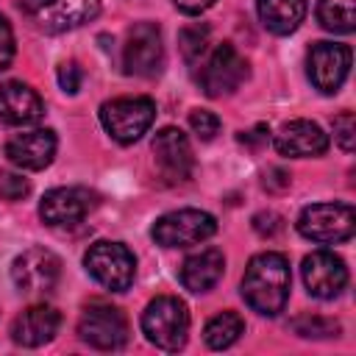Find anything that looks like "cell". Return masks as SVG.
<instances>
[{"mask_svg": "<svg viewBox=\"0 0 356 356\" xmlns=\"http://www.w3.org/2000/svg\"><path fill=\"white\" fill-rule=\"evenodd\" d=\"M289 286H292V275L284 253L264 250L248 261L242 275V298L253 312L264 317L281 314L289 300Z\"/></svg>", "mask_w": 356, "mask_h": 356, "instance_id": "cell-1", "label": "cell"}, {"mask_svg": "<svg viewBox=\"0 0 356 356\" xmlns=\"http://www.w3.org/2000/svg\"><path fill=\"white\" fill-rule=\"evenodd\" d=\"M142 331L147 342H153L161 350H178L184 348L189 337V312L186 303L175 295H159L153 298L142 312Z\"/></svg>", "mask_w": 356, "mask_h": 356, "instance_id": "cell-2", "label": "cell"}, {"mask_svg": "<svg viewBox=\"0 0 356 356\" xmlns=\"http://www.w3.org/2000/svg\"><path fill=\"white\" fill-rule=\"evenodd\" d=\"M156 120V103L150 97H114L100 106V122L108 136L120 145L136 142Z\"/></svg>", "mask_w": 356, "mask_h": 356, "instance_id": "cell-3", "label": "cell"}, {"mask_svg": "<svg viewBox=\"0 0 356 356\" xmlns=\"http://www.w3.org/2000/svg\"><path fill=\"white\" fill-rule=\"evenodd\" d=\"M298 231L323 245L348 242L356 231V211L348 203H312L298 214Z\"/></svg>", "mask_w": 356, "mask_h": 356, "instance_id": "cell-4", "label": "cell"}, {"mask_svg": "<svg viewBox=\"0 0 356 356\" xmlns=\"http://www.w3.org/2000/svg\"><path fill=\"white\" fill-rule=\"evenodd\" d=\"M83 267L100 286L111 292H125L136 275L134 253L122 242H108V239H100L86 250Z\"/></svg>", "mask_w": 356, "mask_h": 356, "instance_id": "cell-5", "label": "cell"}, {"mask_svg": "<svg viewBox=\"0 0 356 356\" xmlns=\"http://www.w3.org/2000/svg\"><path fill=\"white\" fill-rule=\"evenodd\" d=\"M214 231H217V220L209 211H200V209H178V211L161 214L153 222L150 236L161 248H189V245L206 242L209 236H214Z\"/></svg>", "mask_w": 356, "mask_h": 356, "instance_id": "cell-6", "label": "cell"}, {"mask_svg": "<svg viewBox=\"0 0 356 356\" xmlns=\"http://www.w3.org/2000/svg\"><path fill=\"white\" fill-rule=\"evenodd\" d=\"M25 14L47 33L75 31L100 14V0H22Z\"/></svg>", "mask_w": 356, "mask_h": 356, "instance_id": "cell-7", "label": "cell"}, {"mask_svg": "<svg viewBox=\"0 0 356 356\" xmlns=\"http://www.w3.org/2000/svg\"><path fill=\"white\" fill-rule=\"evenodd\" d=\"M245 78H248V61L239 56V50L231 42H222L203 61L197 83L209 97H225L234 95Z\"/></svg>", "mask_w": 356, "mask_h": 356, "instance_id": "cell-8", "label": "cell"}, {"mask_svg": "<svg viewBox=\"0 0 356 356\" xmlns=\"http://www.w3.org/2000/svg\"><path fill=\"white\" fill-rule=\"evenodd\" d=\"M122 67L128 75L153 78L164 67V42L156 22H139L128 31L122 44Z\"/></svg>", "mask_w": 356, "mask_h": 356, "instance_id": "cell-9", "label": "cell"}, {"mask_svg": "<svg viewBox=\"0 0 356 356\" xmlns=\"http://www.w3.org/2000/svg\"><path fill=\"white\" fill-rule=\"evenodd\" d=\"M78 337L97 350H117L128 342V320L117 306L92 303L81 312Z\"/></svg>", "mask_w": 356, "mask_h": 356, "instance_id": "cell-10", "label": "cell"}, {"mask_svg": "<svg viewBox=\"0 0 356 356\" xmlns=\"http://www.w3.org/2000/svg\"><path fill=\"white\" fill-rule=\"evenodd\" d=\"M58 275H61V261L47 248H28L11 261V281L25 295L50 292L58 284Z\"/></svg>", "mask_w": 356, "mask_h": 356, "instance_id": "cell-11", "label": "cell"}, {"mask_svg": "<svg viewBox=\"0 0 356 356\" xmlns=\"http://www.w3.org/2000/svg\"><path fill=\"white\" fill-rule=\"evenodd\" d=\"M350 58L353 53L348 44L317 42L309 50V81L314 83V89H320L323 95L339 92V86L350 72Z\"/></svg>", "mask_w": 356, "mask_h": 356, "instance_id": "cell-12", "label": "cell"}, {"mask_svg": "<svg viewBox=\"0 0 356 356\" xmlns=\"http://www.w3.org/2000/svg\"><path fill=\"white\" fill-rule=\"evenodd\" d=\"M97 206V195L86 186H56L44 192L39 203V217L47 225H75Z\"/></svg>", "mask_w": 356, "mask_h": 356, "instance_id": "cell-13", "label": "cell"}, {"mask_svg": "<svg viewBox=\"0 0 356 356\" xmlns=\"http://www.w3.org/2000/svg\"><path fill=\"white\" fill-rule=\"evenodd\" d=\"M303 284L312 298L331 300L348 284V267L334 250H314L303 259Z\"/></svg>", "mask_w": 356, "mask_h": 356, "instance_id": "cell-14", "label": "cell"}, {"mask_svg": "<svg viewBox=\"0 0 356 356\" xmlns=\"http://www.w3.org/2000/svg\"><path fill=\"white\" fill-rule=\"evenodd\" d=\"M153 156H156V167L159 172L178 184V181H186L189 172H192V164H195V156H192V145L186 139V134L181 128H161L156 136H153Z\"/></svg>", "mask_w": 356, "mask_h": 356, "instance_id": "cell-15", "label": "cell"}, {"mask_svg": "<svg viewBox=\"0 0 356 356\" xmlns=\"http://www.w3.org/2000/svg\"><path fill=\"white\" fill-rule=\"evenodd\" d=\"M56 147H58V139L50 128H33V131L14 134L6 142V156L19 170H44L53 161Z\"/></svg>", "mask_w": 356, "mask_h": 356, "instance_id": "cell-16", "label": "cell"}, {"mask_svg": "<svg viewBox=\"0 0 356 356\" xmlns=\"http://www.w3.org/2000/svg\"><path fill=\"white\" fill-rule=\"evenodd\" d=\"M273 145L281 156L312 159V156H323L328 150V134L312 120H292L278 128V134L273 136Z\"/></svg>", "mask_w": 356, "mask_h": 356, "instance_id": "cell-17", "label": "cell"}, {"mask_svg": "<svg viewBox=\"0 0 356 356\" xmlns=\"http://www.w3.org/2000/svg\"><path fill=\"white\" fill-rule=\"evenodd\" d=\"M44 114V103L36 89L22 81L0 83V122L6 125H33Z\"/></svg>", "mask_w": 356, "mask_h": 356, "instance_id": "cell-18", "label": "cell"}, {"mask_svg": "<svg viewBox=\"0 0 356 356\" xmlns=\"http://www.w3.org/2000/svg\"><path fill=\"white\" fill-rule=\"evenodd\" d=\"M61 314L53 306H28L11 323V339L22 348H39L58 334Z\"/></svg>", "mask_w": 356, "mask_h": 356, "instance_id": "cell-19", "label": "cell"}, {"mask_svg": "<svg viewBox=\"0 0 356 356\" xmlns=\"http://www.w3.org/2000/svg\"><path fill=\"white\" fill-rule=\"evenodd\" d=\"M225 273V256L222 250L217 248H206L200 253H192L189 259H184L181 264V284L184 289L200 295V292H209L220 284Z\"/></svg>", "mask_w": 356, "mask_h": 356, "instance_id": "cell-20", "label": "cell"}, {"mask_svg": "<svg viewBox=\"0 0 356 356\" xmlns=\"http://www.w3.org/2000/svg\"><path fill=\"white\" fill-rule=\"evenodd\" d=\"M259 19L261 25L275 33V36H286L292 31H298V25L303 22L306 11H309V0H259Z\"/></svg>", "mask_w": 356, "mask_h": 356, "instance_id": "cell-21", "label": "cell"}, {"mask_svg": "<svg viewBox=\"0 0 356 356\" xmlns=\"http://www.w3.org/2000/svg\"><path fill=\"white\" fill-rule=\"evenodd\" d=\"M242 334H245V320H242L236 312H220V314H214V317L206 323V328H203V339H206V345L214 348V350L231 348Z\"/></svg>", "mask_w": 356, "mask_h": 356, "instance_id": "cell-22", "label": "cell"}, {"mask_svg": "<svg viewBox=\"0 0 356 356\" xmlns=\"http://www.w3.org/2000/svg\"><path fill=\"white\" fill-rule=\"evenodd\" d=\"M317 19L325 31L350 33L356 28V0H317Z\"/></svg>", "mask_w": 356, "mask_h": 356, "instance_id": "cell-23", "label": "cell"}, {"mask_svg": "<svg viewBox=\"0 0 356 356\" xmlns=\"http://www.w3.org/2000/svg\"><path fill=\"white\" fill-rule=\"evenodd\" d=\"M292 331L309 339H325V337H337L339 334V323L328 320V317H317V314H303L292 320Z\"/></svg>", "mask_w": 356, "mask_h": 356, "instance_id": "cell-24", "label": "cell"}, {"mask_svg": "<svg viewBox=\"0 0 356 356\" xmlns=\"http://www.w3.org/2000/svg\"><path fill=\"white\" fill-rule=\"evenodd\" d=\"M178 47H181L184 58L189 64H195L206 53V47H209V28L206 25H189V28H184L178 33Z\"/></svg>", "mask_w": 356, "mask_h": 356, "instance_id": "cell-25", "label": "cell"}, {"mask_svg": "<svg viewBox=\"0 0 356 356\" xmlns=\"http://www.w3.org/2000/svg\"><path fill=\"white\" fill-rule=\"evenodd\" d=\"M189 128L197 134V139L209 142V139H214V136H217V131H220V117H217L214 111L195 108V111L189 114Z\"/></svg>", "mask_w": 356, "mask_h": 356, "instance_id": "cell-26", "label": "cell"}, {"mask_svg": "<svg viewBox=\"0 0 356 356\" xmlns=\"http://www.w3.org/2000/svg\"><path fill=\"white\" fill-rule=\"evenodd\" d=\"M334 139L345 153H350L356 147V117H353V111H342L334 120Z\"/></svg>", "mask_w": 356, "mask_h": 356, "instance_id": "cell-27", "label": "cell"}, {"mask_svg": "<svg viewBox=\"0 0 356 356\" xmlns=\"http://www.w3.org/2000/svg\"><path fill=\"white\" fill-rule=\"evenodd\" d=\"M28 192H31L28 178H22V175H17V172H0V197L17 203V200L28 197Z\"/></svg>", "mask_w": 356, "mask_h": 356, "instance_id": "cell-28", "label": "cell"}, {"mask_svg": "<svg viewBox=\"0 0 356 356\" xmlns=\"http://www.w3.org/2000/svg\"><path fill=\"white\" fill-rule=\"evenodd\" d=\"M81 81H83V70L78 67V61H67L58 67V86L67 95H75L81 89Z\"/></svg>", "mask_w": 356, "mask_h": 356, "instance_id": "cell-29", "label": "cell"}, {"mask_svg": "<svg viewBox=\"0 0 356 356\" xmlns=\"http://www.w3.org/2000/svg\"><path fill=\"white\" fill-rule=\"evenodd\" d=\"M236 139H239V145H245L248 150L256 153V150H261V147L270 142V128H267L264 122H259V125H253L250 131H239Z\"/></svg>", "mask_w": 356, "mask_h": 356, "instance_id": "cell-30", "label": "cell"}, {"mask_svg": "<svg viewBox=\"0 0 356 356\" xmlns=\"http://www.w3.org/2000/svg\"><path fill=\"white\" fill-rule=\"evenodd\" d=\"M14 58V31L8 25V19L0 14V70H6Z\"/></svg>", "mask_w": 356, "mask_h": 356, "instance_id": "cell-31", "label": "cell"}, {"mask_svg": "<svg viewBox=\"0 0 356 356\" xmlns=\"http://www.w3.org/2000/svg\"><path fill=\"white\" fill-rule=\"evenodd\" d=\"M253 228H256V234H261V236H275V234L284 228V220H281L275 211H261V214L253 217Z\"/></svg>", "mask_w": 356, "mask_h": 356, "instance_id": "cell-32", "label": "cell"}, {"mask_svg": "<svg viewBox=\"0 0 356 356\" xmlns=\"http://www.w3.org/2000/svg\"><path fill=\"white\" fill-rule=\"evenodd\" d=\"M178 11H184V14H189V17H195V14H203L206 8H211L214 6V0H170Z\"/></svg>", "mask_w": 356, "mask_h": 356, "instance_id": "cell-33", "label": "cell"}]
</instances>
